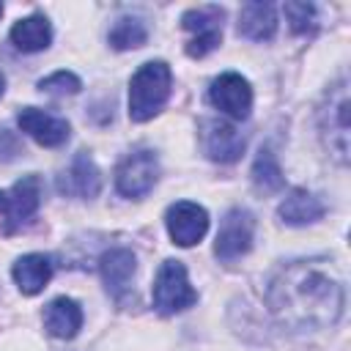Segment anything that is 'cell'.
Returning <instances> with one entry per match:
<instances>
[{
    "label": "cell",
    "instance_id": "1",
    "mask_svg": "<svg viewBox=\"0 0 351 351\" xmlns=\"http://www.w3.org/2000/svg\"><path fill=\"white\" fill-rule=\"evenodd\" d=\"M266 302L282 326L304 332L335 326L343 313L346 293L326 258H302L271 274Z\"/></svg>",
    "mask_w": 351,
    "mask_h": 351
},
{
    "label": "cell",
    "instance_id": "2",
    "mask_svg": "<svg viewBox=\"0 0 351 351\" xmlns=\"http://www.w3.org/2000/svg\"><path fill=\"white\" fill-rule=\"evenodd\" d=\"M170 82L173 74L165 60L143 63L129 82V118L137 123L151 121L170 99Z\"/></svg>",
    "mask_w": 351,
    "mask_h": 351
},
{
    "label": "cell",
    "instance_id": "3",
    "mask_svg": "<svg viewBox=\"0 0 351 351\" xmlns=\"http://www.w3.org/2000/svg\"><path fill=\"white\" fill-rule=\"evenodd\" d=\"M348 107H351V101H348V82L340 80L337 85L329 88L326 101H324V107L318 112L324 145L329 148V154L337 162H348V132H351Z\"/></svg>",
    "mask_w": 351,
    "mask_h": 351
},
{
    "label": "cell",
    "instance_id": "4",
    "mask_svg": "<svg viewBox=\"0 0 351 351\" xmlns=\"http://www.w3.org/2000/svg\"><path fill=\"white\" fill-rule=\"evenodd\" d=\"M197 302V291L189 285L186 266L181 261H165L154 282V307L165 315L181 313Z\"/></svg>",
    "mask_w": 351,
    "mask_h": 351
},
{
    "label": "cell",
    "instance_id": "5",
    "mask_svg": "<svg viewBox=\"0 0 351 351\" xmlns=\"http://www.w3.org/2000/svg\"><path fill=\"white\" fill-rule=\"evenodd\" d=\"M222 22H225V11L219 5L189 8L181 16V27L189 33L186 55L189 58H203L211 49H217L219 41H222Z\"/></svg>",
    "mask_w": 351,
    "mask_h": 351
},
{
    "label": "cell",
    "instance_id": "6",
    "mask_svg": "<svg viewBox=\"0 0 351 351\" xmlns=\"http://www.w3.org/2000/svg\"><path fill=\"white\" fill-rule=\"evenodd\" d=\"M156 178H159L156 154L148 148H140V151H132L121 159V165L115 170V189L123 197H143L154 189Z\"/></svg>",
    "mask_w": 351,
    "mask_h": 351
},
{
    "label": "cell",
    "instance_id": "7",
    "mask_svg": "<svg viewBox=\"0 0 351 351\" xmlns=\"http://www.w3.org/2000/svg\"><path fill=\"white\" fill-rule=\"evenodd\" d=\"M41 206V178L36 173L19 178L11 189H0V217L5 222V230L22 228Z\"/></svg>",
    "mask_w": 351,
    "mask_h": 351
},
{
    "label": "cell",
    "instance_id": "8",
    "mask_svg": "<svg viewBox=\"0 0 351 351\" xmlns=\"http://www.w3.org/2000/svg\"><path fill=\"white\" fill-rule=\"evenodd\" d=\"M208 101H211L219 112L230 115L233 121H244V118L250 115V110H252V88H250V82H247L241 74L225 71V74H219V77L211 82V88H208Z\"/></svg>",
    "mask_w": 351,
    "mask_h": 351
},
{
    "label": "cell",
    "instance_id": "9",
    "mask_svg": "<svg viewBox=\"0 0 351 351\" xmlns=\"http://www.w3.org/2000/svg\"><path fill=\"white\" fill-rule=\"evenodd\" d=\"M252 230H255L252 214L244 211V208H230L225 214L222 225H219V233H217V244H214L217 258L236 261L244 252H250V247H252Z\"/></svg>",
    "mask_w": 351,
    "mask_h": 351
},
{
    "label": "cell",
    "instance_id": "10",
    "mask_svg": "<svg viewBox=\"0 0 351 351\" xmlns=\"http://www.w3.org/2000/svg\"><path fill=\"white\" fill-rule=\"evenodd\" d=\"M167 222V233L178 247H192L197 244L206 230H208V214L203 206L192 203V200H178L167 208L165 214Z\"/></svg>",
    "mask_w": 351,
    "mask_h": 351
},
{
    "label": "cell",
    "instance_id": "11",
    "mask_svg": "<svg viewBox=\"0 0 351 351\" xmlns=\"http://www.w3.org/2000/svg\"><path fill=\"white\" fill-rule=\"evenodd\" d=\"M99 271H101V280H104L107 293L115 302H123L129 296V291H132V277L137 271V258L126 247H112V250H107L101 255Z\"/></svg>",
    "mask_w": 351,
    "mask_h": 351
},
{
    "label": "cell",
    "instance_id": "12",
    "mask_svg": "<svg viewBox=\"0 0 351 351\" xmlns=\"http://www.w3.org/2000/svg\"><path fill=\"white\" fill-rule=\"evenodd\" d=\"M244 145H247V140L233 123H225L217 118L203 121V148H206L208 159H214L219 165H230L244 154Z\"/></svg>",
    "mask_w": 351,
    "mask_h": 351
},
{
    "label": "cell",
    "instance_id": "13",
    "mask_svg": "<svg viewBox=\"0 0 351 351\" xmlns=\"http://www.w3.org/2000/svg\"><path fill=\"white\" fill-rule=\"evenodd\" d=\"M99 189H101V173L85 151H80L71 159V165L58 176V192L66 195V197L88 200V197H96Z\"/></svg>",
    "mask_w": 351,
    "mask_h": 351
},
{
    "label": "cell",
    "instance_id": "14",
    "mask_svg": "<svg viewBox=\"0 0 351 351\" xmlns=\"http://www.w3.org/2000/svg\"><path fill=\"white\" fill-rule=\"evenodd\" d=\"M16 123L27 137H33L38 145H47V148L63 145L69 140V123L63 118H58V115H49L44 110H38V107L19 110Z\"/></svg>",
    "mask_w": 351,
    "mask_h": 351
},
{
    "label": "cell",
    "instance_id": "15",
    "mask_svg": "<svg viewBox=\"0 0 351 351\" xmlns=\"http://www.w3.org/2000/svg\"><path fill=\"white\" fill-rule=\"evenodd\" d=\"M239 36L252 41H269L277 33V8L271 3H247L239 11Z\"/></svg>",
    "mask_w": 351,
    "mask_h": 351
},
{
    "label": "cell",
    "instance_id": "16",
    "mask_svg": "<svg viewBox=\"0 0 351 351\" xmlns=\"http://www.w3.org/2000/svg\"><path fill=\"white\" fill-rule=\"evenodd\" d=\"M44 326L52 337L71 340L82 326V307L69 296H58L44 310Z\"/></svg>",
    "mask_w": 351,
    "mask_h": 351
},
{
    "label": "cell",
    "instance_id": "17",
    "mask_svg": "<svg viewBox=\"0 0 351 351\" xmlns=\"http://www.w3.org/2000/svg\"><path fill=\"white\" fill-rule=\"evenodd\" d=\"M11 274H14V282L19 285V291L27 293V296H33V293L44 291V285L49 282V277H52V261L47 255H41V252H30V255H22L14 263Z\"/></svg>",
    "mask_w": 351,
    "mask_h": 351
},
{
    "label": "cell",
    "instance_id": "18",
    "mask_svg": "<svg viewBox=\"0 0 351 351\" xmlns=\"http://www.w3.org/2000/svg\"><path fill=\"white\" fill-rule=\"evenodd\" d=\"M324 211H326L324 203L307 189H291L288 197L277 208V214L285 225H310V222L321 219Z\"/></svg>",
    "mask_w": 351,
    "mask_h": 351
},
{
    "label": "cell",
    "instance_id": "19",
    "mask_svg": "<svg viewBox=\"0 0 351 351\" xmlns=\"http://www.w3.org/2000/svg\"><path fill=\"white\" fill-rule=\"evenodd\" d=\"M49 41H52V27L49 19L41 14L25 16L11 27V44L22 52H41L49 47Z\"/></svg>",
    "mask_w": 351,
    "mask_h": 351
},
{
    "label": "cell",
    "instance_id": "20",
    "mask_svg": "<svg viewBox=\"0 0 351 351\" xmlns=\"http://www.w3.org/2000/svg\"><path fill=\"white\" fill-rule=\"evenodd\" d=\"M252 184L258 192L263 195H271V192H280L285 186V176L280 170V162L277 156L271 154V148H261L255 162H252Z\"/></svg>",
    "mask_w": 351,
    "mask_h": 351
},
{
    "label": "cell",
    "instance_id": "21",
    "mask_svg": "<svg viewBox=\"0 0 351 351\" xmlns=\"http://www.w3.org/2000/svg\"><path fill=\"white\" fill-rule=\"evenodd\" d=\"M145 38H148V30L137 16H118L115 25L110 27V44L115 49H137L145 44Z\"/></svg>",
    "mask_w": 351,
    "mask_h": 351
},
{
    "label": "cell",
    "instance_id": "22",
    "mask_svg": "<svg viewBox=\"0 0 351 351\" xmlns=\"http://www.w3.org/2000/svg\"><path fill=\"white\" fill-rule=\"evenodd\" d=\"M282 11H285L288 25H291L293 33H299V36L315 33V27H318V8L313 3H285Z\"/></svg>",
    "mask_w": 351,
    "mask_h": 351
},
{
    "label": "cell",
    "instance_id": "23",
    "mask_svg": "<svg viewBox=\"0 0 351 351\" xmlns=\"http://www.w3.org/2000/svg\"><path fill=\"white\" fill-rule=\"evenodd\" d=\"M38 88L44 90V93H55V96H66V93H77L80 88H82V82H80V77L77 74H71V71H55V74H49V77H44V80H38Z\"/></svg>",
    "mask_w": 351,
    "mask_h": 351
},
{
    "label": "cell",
    "instance_id": "24",
    "mask_svg": "<svg viewBox=\"0 0 351 351\" xmlns=\"http://www.w3.org/2000/svg\"><path fill=\"white\" fill-rule=\"evenodd\" d=\"M22 154V140L11 129H0V165L16 159Z\"/></svg>",
    "mask_w": 351,
    "mask_h": 351
},
{
    "label": "cell",
    "instance_id": "25",
    "mask_svg": "<svg viewBox=\"0 0 351 351\" xmlns=\"http://www.w3.org/2000/svg\"><path fill=\"white\" fill-rule=\"evenodd\" d=\"M3 90H5V77L0 74V96H3Z\"/></svg>",
    "mask_w": 351,
    "mask_h": 351
},
{
    "label": "cell",
    "instance_id": "26",
    "mask_svg": "<svg viewBox=\"0 0 351 351\" xmlns=\"http://www.w3.org/2000/svg\"><path fill=\"white\" fill-rule=\"evenodd\" d=\"M0 16H3V3H0Z\"/></svg>",
    "mask_w": 351,
    "mask_h": 351
}]
</instances>
